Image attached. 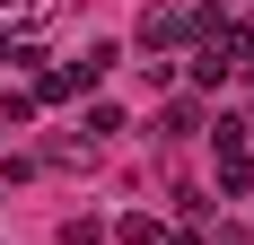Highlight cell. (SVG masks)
I'll return each instance as SVG.
<instances>
[{"instance_id": "obj_1", "label": "cell", "mask_w": 254, "mask_h": 245, "mask_svg": "<svg viewBox=\"0 0 254 245\" xmlns=\"http://www.w3.org/2000/svg\"><path fill=\"white\" fill-rule=\"evenodd\" d=\"M202 26H219V9H202V0H158L149 18H140V35H131V44L149 53H176V44H193V35H202Z\"/></svg>"}, {"instance_id": "obj_2", "label": "cell", "mask_w": 254, "mask_h": 245, "mask_svg": "<svg viewBox=\"0 0 254 245\" xmlns=\"http://www.w3.org/2000/svg\"><path fill=\"white\" fill-rule=\"evenodd\" d=\"M219 193H228V201L254 193V149L246 140H219Z\"/></svg>"}, {"instance_id": "obj_3", "label": "cell", "mask_w": 254, "mask_h": 245, "mask_svg": "<svg viewBox=\"0 0 254 245\" xmlns=\"http://www.w3.org/2000/svg\"><path fill=\"white\" fill-rule=\"evenodd\" d=\"M105 237H123V245H167V228H158L149 210H123V219L105 228Z\"/></svg>"}, {"instance_id": "obj_4", "label": "cell", "mask_w": 254, "mask_h": 245, "mask_svg": "<svg viewBox=\"0 0 254 245\" xmlns=\"http://www.w3.org/2000/svg\"><path fill=\"white\" fill-rule=\"evenodd\" d=\"M193 131H202V105H167L158 114V140H193Z\"/></svg>"}, {"instance_id": "obj_5", "label": "cell", "mask_w": 254, "mask_h": 245, "mask_svg": "<svg viewBox=\"0 0 254 245\" xmlns=\"http://www.w3.org/2000/svg\"><path fill=\"white\" fill-rule=\"evenodd\" d=\"M114 131H123V105H105V97H97V105H88V131H79V140L97 149V140H114Z\"/></svg>"}, {"instance_id": "obj_6", "label": "cell", "mask_w": 254, "mask_h": 245, "mask_svg": "<svg viewBox=\"0 0 254 245\" xmlns=\"http://www.w3.org/2000/svg\"><path fill=\"white\" fill-rule=\"evenodd\" d=\"M62 245H105V219H62Z\"/></svg>"}, {"instance_id": "obj_7", "label": "cell", "mask_w": 254, "mask_h": 245, "mask_svg": "<svg viewBox=\"0 0 254 245\" xmlns=\"http://www.w3.org/2000/svg\"><path fill=\"white\" fill-rule=\"evenodd\" d=\"M176 245H210V237H202V210H184V228H176Z\"/></svg>"}, {"instance_id": "obj_8", "label": "cell", "mask_w": 254, "mask_h": 245, "mask_svg": "<svg viewBox=\"0 0 254 245\" xmlns=\"http://www.w3.org/2000/svg\"><path fill=\"white\" fill-rule=\"evenodd\" d=\"M246 9H254V0H246Z\"/></svg>"}]
</instances>
